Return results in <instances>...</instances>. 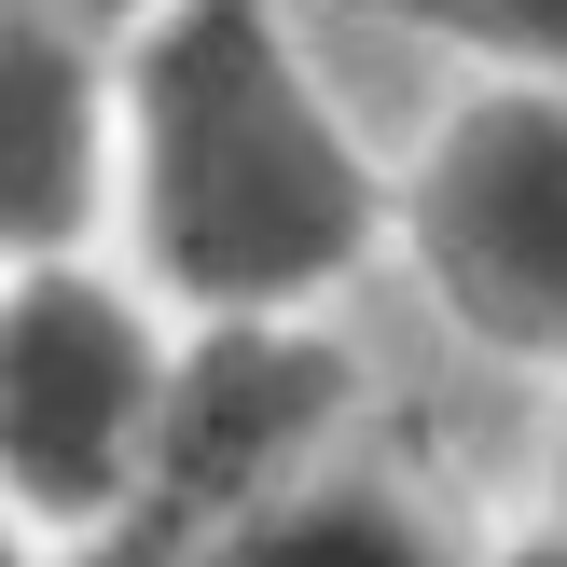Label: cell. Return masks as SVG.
I'll return each instance as SVG.
<instances>
[{
	"instance_id": "7a4b0ae2",
	"label": "cell",
	"mask_w": 567,
	"mask_h": 567,
	"mask_svg": "<svg viewBox=\"0 0 567 567\" xmlns=\"http://www.w3.org/2000/svg\"><path fill=\"white\" fill-rule=\"evenodd\" d=\"M166 360H181V305L138 264H97V249L0 264V526L28 554L138 498Z\"/></svg>"
},
{
	"instance_id": "8992f818",
	"label": "cell",
	"mask_w": 567,
	"mask_h": 567,
	"mask_svg": "<svg viewBox=\"0 0 567 567\" xmlns=\"http://www.w3.org/2000/svg\"><path fill=\"white\" fill-rule=\"evenodd\" d=\"M498 540L457 513V485L415 457H388V443H332V457H305L277 498H249L236 526L208 540V567H485Z\"/></svg>"
},
{
	"instance_id": "30bf717a",
	"label": "cell",
	"mask_w": 567,
	"mask_h": 567,
	"mask_svg": "<svg viewBox=\"0 0 567 567\" xmlns=\"http://www.w3.org/2000/svg\"><path fill=\"white\" fill-rule=\"evenodd\" d=\"M70 14H111V28H138V14H153V0H70Z\"/></svg>"
},
{
	"instance_id": "9c48e42d",
	"label": "cell",
	"mask_w": 567,
	"mask_h": 567,
	"mask_svg": "<svg viewBox=\"0 0 567 567\" xmlns=\"http://www.w3.org/2000/svg\"><path fill=\"white\" fill-rule=\"evenodd\" d=\"M485 567H567V540H554V526H540V513H526V526H513V540H498Z\"/></svg>"
},
{
	"instance_id": "277c9868",
	"label": "cell",
	"mask_w": 567,
	"mask_h": 567,
	"mask_svg": "<svg viewBox=\"0 0 567 567\" xmlns=\"http://www.w3.org/2000/svg\"><path fill=\"white\" fill-rule=\"evenodd\" d=\"M347 430H360V360L332 347V319H181L153 471H138L125 513L181 526V540H221L249 498H277Z\"/></svg>"
},
{
	"instance_id": "5b68a950",
	"label": "cell",
	"mask_w": 567,
	"mask_h": 567,
	"mask_svg": "<svg viewBox=\"0 0 567 567\" xmlns=\"http://www.w3.org/2000/svg\"><path fill=\"white\" fill-rule=\"evenodd\" d=\"M125 221V28L0 0V264L97 249Z\"/></svg>"
},
{
	"instance_id": "3957f363",
	"label": "cell",
	"mask_w": 567,
	"mask_h": 567,
	"mask_svg": "<svg viewBox=\"0 0 567 567\" xmlns=\"http://www.w3.org/2000/svg\"><path fill=\"white\" fill-rule=\"evenodd\" d=\"M402 264L457 347L567 374V70H471L402 166Z\"/></svg>"
},
{
	"instance_id": "6da1fadb",
	"label": "cell",
	"mask_w": 567,
	"mask_h": 567,
	"mask_svg": "<svg viewBox=\"0 0 567 567\" xmlns=\"http://www.w3.org/2000/svg\"><path fill=\"white\" fill-rule=\"evenodd\" d=\"M125 264L181 319H319L402 249V166L360 153L277 0L125 28Z\"/></svg>"
},
{
	"instance_id": "52a82bcc",
	"label": "cell",
	"mask_w": 567,
	"mask_h": 567,
	"mask_svg": "<svg viewBox=\"0 0 567 567\" xmlns=\"http://www.w3.org/2000/svg\"><path fill=\"white\" fill-rule=\"evenodd\" d=\"M360 14L430 28V42L471 55V70H567V0H360Z\"/></svg>"
},
{
	"instance_id": "ba28073f",
	"label": "cell",
	"mask_w": 567,
	"mask_h": 567,
	"mask_svg": "<svg viewBox=\"0 0 567 567\" xmlns=\"http://www.w3.org/2000/svg\"><path fill=\"white\" fill-rule=\"evenodd\" d=\"M540 526L567 540V374H554V443H540Z\"/></svg>"
}]
</instances>
